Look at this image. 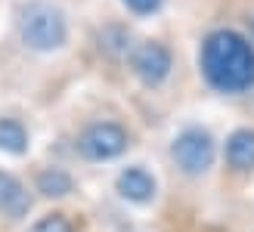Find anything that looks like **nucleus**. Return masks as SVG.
Instances as JSON below:
<instances>
[{"instance_id": "nucleus-6", "label": "nucleus", "mask_w": 254, "mask_h": 232, "mask_svg": "<svg viewBox=\"0 0 254 232\" xmlns=\"http://www.w3.org/2000/svg\"><path fill=\"white\" fill-rule=\"evenodd\" d=\"M28 208H31V198L25 186L12 174L0 171V214H6L9 220H19V217L28 214Z\"/></svg>"}, {"instance_id": "nucleus-14", "label": "nucleus", "mask_w": 254, "mask_h": 232, "mask_svg": "<svg viewBox=\"0 0 254 232\" xmlns=\"http://www.w3.org/2000/svg\"><path fill=\"white\" fill-rule=\"evenodd\" d=\"M251 34H254V19H251Z\"/></svg>"}, {"instance_id": "nucleus-9", "label": "nucleus", "mask_w": 254, "mask_h": 232, "mask_svg": "<svg viewBox=\"0 0 254 232\" xmlns=\"http://www.w3.org/2000/svg\"><path fill=\"white\" fill-rule=\"evenodd\" d=\"M71 189H74L71 176L65 171H59V167H47V171L37 174V192L47 198H65Z\"/></svg>"}, {"instance_id": "nucleus-7", "label": "nucleus", "mask_w": 254, "mask_h": 232, "mask_svg": "<svg viewBox=\"0 0 254 232\" xmlns=\"http://www.w3.org/2000/svg\"><path fill=\"white\" fill-rule=\"evenodd\" d=\"M118 192L127 201H136V204H146L155 195V179H152L143 167H127V171L118 176Z\"/></svg>"}, {"instance_id": "nucleus-1", "label": "nucleus", "mask_w": 254, "mask_h": 232, "mask_svg": "<svg viewBox=\"0 0 254 232\" xmlns=\"http://www.w3.org/2000/svg\"><path fill=\"white\" fill-rule=\"evenodd\" d=\"M201 71L223 93H242L254 84V50L236 31H214L201 44Z\"/></svg>"}, {"instance_id": "nucleus-4", "label": "nucleus", "mask_w": 254, "mask_h": 232, "mask_svg": "<svg viewBox=\"0 0 254 232\" xmlns=\"http://www.w3.org/2000/svg\"><path fill=\"white\" fill-rule=\"evenodd\" d=\"M127 149V133L121 130L118 124H93L87 127L78 139V152L84 155L87 161H109V158H118V155Z\"/></svg>"}, {"instance_id": "nucleus-3", "label": "nucleus", "mask_w": 254, "mask_h": 232, "mask_svg": "<svg viewBox=\"0 0 254 232\" xmlns=\"http://www.w3.org/2000/svg\"><path fill=\"white\" fill-rule=\"evenodd\" d=\"M171 155H174V161L183 174L198 176V174H205L214 161V139L205 130H183L174 139Z\"/></svg>"}, {"instance_id": "nucleus-12", "label": "nucleus", "mask_w": 254, "mask_h": 232, "mask_svg": "<svg viewBox=\"0 0 254 232\" xmlns=\"http://www.w3.org/2000/svg\"><path fill=\"white\" fill-rule=\"evenodd\" d=\"M28 232H74V226L65 214H47L44 220H37Z\"/></svg>"}, {"instance_id": "nucleus-2", "label": "nucleus", "mask_w": 254, "mask_h": 232, "mask_svg": "<svg viewBox=\"0 0 254 232\" xmlns=\"http://www.w3.org/2000/svg\"><path fill=\"white\" fill-rule=\"evenodd\" d=\"M19 34L25 47L37 50V53H50V50H59L65 44V16L62 9L53 3H44V0H31L19 9Z\"/></svg>"}, {"instance_id": "nucleus-8", "label": "nucleus", "mask_w": 254, "mask_h": 232, "mask_svg": "<svg viewBox=\"0 0 254 232\" xmlns=\"http://www.w3.org/2000/svg\"><path fill=\"white\" fill-rule=\"evenodd\" d=\"M226 164L239 174L254 171V130H236L226 139Z\"/></svg>"}, {"instance_id": "nucleus-10", "label": "nucleus", "mask_w": 254, "mask_h": 232, "mask_svg": "<svg viewBox=\"0 0 254 232\" xmlns=\"http://www.w3.org/2000/svg\"><path fill=\"white\" fill-rule=\"evenodd\" d=\"M28 146V136H25V127L12 118H0V149L9 155H22Z\"/></svg>"}, {"instance_id": "nucleus-13", "label": "nucleus", "mask_w": 254, "mask_h": 232, "mask_svg": "<svg viewBox=\"0 0 254 232\" xmlns=\"http://www.w3.org/2000/svg\"><path fill=\"white\" fill-rule=\"evenodd\" d=\"M124 3L130 6L133 12H139V16H146V12H155V9L164 3V0H124Z\"/></svg>"}, {"instance_id": "nucleus-11", "label": "nucleus", "mask_w": 254, "mask_h": 232, "mask_svg": "<svg viewBox=\"0 0 254 232\" xmlns=\"http://www.w3.org/2000/svg\"><path fill=\"white\" fill-rule=\"evenodd\" d=\"M99 47H103L109 56H121V53H127V31L115 28V25H109V28L99 34Z\"/></svg>"}, {"instance_id": "nucleus-5", "label": "nucleus", "mask_w": 254, "mask_h": 232, "mask_svg": "<svg viewBox=\"0 0 254 232\" xmlns=\"http://www.w3.org/2000/svg\"><path fill=\"white\" fill-rule=\"evenodd\" d=\"M130 68H133V74L146 87H158L164 77L171 74V53H168V47L158 44V41L139 44L133 50V56H130Z\"/></svg>"}]
</instances>
